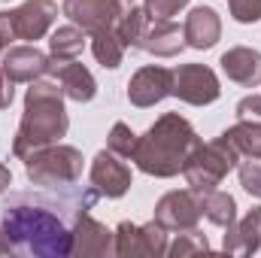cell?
Returning a JSON list of instances; mask_svg holds the SVG:
<instances>
[{
    "label": "cell",
    "mask_w": 261,
    "mask_h": 258,
    "mask_svg": "<svg viewBox=\"0 0 261 258\" xmlns=\"http://www.w3.org/2000/svg\"><path fill=\"white\" fill-rule=\"evenodd\" d=\"M100 194L94 189L64 197L61 203H55L52 197L43 194H12L0 213H3V228L15 246V252L34 258H64L73 249V225H67L64 207H79V210H91L94 200Z\"/></svg>",
    "instance_id": "1"
},
{
    "label": "cell",
    "mask_w": 261,
    "mask_h": 258,
    "mask_svg": "<svg viewBox=\"0 0 261 258\" xmlns=\"http://www.w3.org/2000/svg\"><path fill=\"white\" fill-rule=\"evenodd\" d=\"M200 143L203 140L197 137L195 125L186 116L164 113L161 119H155V125L146 128V134L137 137V146H134L130 161L146 176L170 179V176H179L182 173L186 161L192 158V152H195Z\"/></svg>",
    "instance_id": "2"
},
{
    "label": "cell",
    "mask_w": 261,
    "mask_h": 258,
    "mask_svg": "<svg viewBox=\"0 0 261 258\" xmlns=\"http://www.w3.org/2000/svg\"><path fill=\"white\" fill-rule=\"evenodd\" d=\"M70 131V119L64 110V91L58 79H34L31 88L24 91V113L12 140V155L28 158L34 149H43L49 143H61Z\"/></svg>",
    "instance_id": "3"
},
{
    "label": "cell",
    "mask_w": 261,
    "mask_h": 258,
    "mask_svg": "<svg viewBox=\"0 0 261 258\" xmlns=\"http://www.w3.org/2000/svg\"><path fill=\"white\" fill-rule=\"evenodd\" d=\"M85 158L76 146L49 143L43 149H34L24 158V173L40 189H70L82 179Z\"/></svg>",
    "instance_id": "4"
},
{
    "label": "cell",
    "mask_w": 261,
    "mask_h": 258,
    "mask_svg": "<svg viewBox=\"0 0 261 258\" xmlns=\"http://www.w3.org/2000/svg\"><path fill=\"white\" fill-rule=\"evenodd\" d=\"M240 158H243V155H240L237 146L228 140V134H219L216 140L200 143L195 152H192V158H189L186 167H182V176H186L189 189L206 194V192H213V189L222 186V179L240 164Z\"/></svg>",
    "instance_id": "5"
},
{
    "label": "cell",
    "mask_w": 261,
    "mask_h": 258,
    "mask_svg": "<svg viewBox=\"0 0 261 258\" xmlns=\"http://www.w3.org/2000/svg\"><path fill=\"white\" fill-rule=\"evenodd\" d=\"M61 9L85 34H94V31L116 28L134 9V0H64Z\"/></svg>",
    "instance_id": "6"
},
{
    "label": "cell",
    "mask_w": 261,
    "mask_h": 258,
    "mask_svg": "<svg viewBox=\"0 0 261 258\" xmlns=\"http://www.w3.org/2000/svg\"><path fill=\"white\" fill-rule=\"evenodd\" d=\"M173 97H179L182 104L192 107H210L222 97V85L219 76L213 73V67L206 64H179L173 70Z\"/></svg>",
    "instance_id": "7"
},
{
    "label": "cell",
    "mask_w": 261,
    "mask_h": 258,
    "mask_svg": "<svg viewBox=\"0 0 261 258\" xmlns=\"http://www.w3.org/2000/svg\"><path fill=\"white\" fill-rule=\"evenodd\" d=\"M116 255L119 258H161L167 255V231L152 219L146 225L122 222L116 228Z\"/></svg>",
    "instance_id": "8"
},
{
    "label": "cell",
    "mask_w": 261,
    "mask_h": 258,
    "mask_svg": "<svg viewBox=\"0 0 261 258\" xmlns=\"http://www.w3.org/2000/svg\"><path fill=\"white\" fill-rule=\"evenodd\" d=\"M203 216V194L195 189H176V192H167L158 203H155V222L170 234L176 231H189L197 228Z\"/></svg>",
    "instance_id": "9"
},
{
    "label": "cell",
    "mask_w": 261,
    "mask_h": 258,
    "mask_svg": "<svg viewBox=\"0 0 261 258\" xmlns=\"http://www.w3.org/2000/svg\"><path fill=\"white\" fill-rule=\"evenodd\" d=\"M88 179H91V189L100 194V197H125L128 189L134 186V176H130V167L110 149H100L94 158H91V170H88Z\"/></svg>",
    "instance_id": "10"
},
{
    "label": "cell",
    "mask_w": 261,
    "mask_h": 258,
    "mask_svg": "<svg viewBox=\"0 0 261 258\" xmlns=\"http://www.w3.org/2000/svg\"><path fill=\"white\" fill-rule=\"evenodd\" d=\"M170 88H173V70L161 64L140 67L128 82V100L140 110H149L164 97H170Z\"/></svg>",
    "instance_id": "11"
},
{
    "label": "cell",
    "mask_w": 261,
    "mask_h": 258,
    "mask_svg": "<svg viewBox=\"0 0 261 258\" xmlns=\"http://www.w3.org/2000/svg\"><path fill=\"white\" fill-rule=\"evenodd\" d=\"M9 15H12L15 37L28 40V43H37L52 31V24L58 18V3L55 0H24L21 6L9 9Z\"/></svg>",
    "instance_id": "12"
},
{
    "label": "cell",
    "mask_w": 261,
    "mask_h": 258,
    "mask_svg": "<svg viewBox=\"0 0 261 258\" xmlns=\"http://www.w3.org/2000/svg\"><path fill=\"white\" fill-rule=\"evenodd\" d=\"M70 255H116V231H110L103 222H97L88 213H79L73 219V249Z\"/></svg>",
    "instance_id": "13"
},
{
    "label": "cell",
    "mask_w": 261,
    "mask_h": 258,
    "mask_svg": "<svg viewBox=\"0 0 261 258\" xmlns=\"http://www.w3.org/2000/svg\"><path fill=\"white\" fill-rule=\"evenodd\" d=\"M0 67L9 73L12 82H34V79H43L49 76V67L52 58L46 52H40L37 46H9L0 58Z\"/></svg>",
    "instance_id": "14"
},
{
    "label": "cell",
    "mask_w": 261,
    "mask_h": 258,
    "mask_svg": "<svg viewBox=\"0 0 261 258\" xmlns=\"http://www.w3.org/2000/svg\"><path fill=\"white\" fill-rule=\"evenodd\" d=\"M140 49L149 52V55H155V58H173V55H179L186 49L182 28L173 18H152L149 15V24L143 31Z\"/></svg>",
    "instance_id": "15"
},
{
    "label": "cell",
    "mask_w": 261,
    "mask_h": 258,
    "mask_svg": "<svg viewBox=\"0 0 261 258\" xmlns=\"http://www.w3.org/2000/svg\"><path fill=\"white\" fill-rule=\"evenodd\" d=\"M49 73L58 79L64 97L76 100V104H88V100H94V94H97V82H94V76H91L88 67L79 64V58H76V61H52Z\"/></svg>",
    "instance_id": "16"
},
{
    "label": "cell",
    "mask_w": 261,
    "mask_h": 258,
    "mask_svg": "<svg viewBox=\"0 0 261 258\" xmlns=\"http://www.w3.org/2000/svg\"><path fill=\"white\" fill-rule=\"evenodd\" d=\"M222 249L228 255H255L261 252V207H252L243 219L225 228Z\"/></svg>",
    "instance_id": "17"
},
{
    "label": "cell",
    "mask_w": 261,
    "mask_h": 258,
    "mask_svg": "<svg viewBox=\"0 0 261 258\" xmlns=\"http://www.w3.org/2000/svg\"><path fill=\"white\" fill-rule=\"evenodd\" d=\"M182 37H186V46H192L197 52L213 49L222 40V18H219V12L210 9V6H195L186 15Z\"/></svg>",
    "instance_id": "18"
},
{
    "label": "cell",
    "mask_w": 261,
    "mask_h": 258,
    "mask_svg": "<svg viewBox=\"0 0 261 258\" xmlns=\"http://www.w3.org/2000/svg\"><path fill=\"white\" fill-rule=\"evenodd\" d=\"M222 73L243 85V88H255L261 85V52L258 49H249V46H234L222 55Z\"/></svg>",
    "instance_id": "19"
},
{
    "label": "cell",
    "mask_w": 261,
    "mask_h": 258,
    "mask_svg": "<svg viewBox=\"0 0 261 258\" xmlns=\"http://www.w3.org/2000/svg\"><path fill=\"white\" fill-rule=\"evenodd\" d=\"M85 40H88L85 31L70 21L64 28L52 31V37H49V58L52 61H76L82 55V49H85Z\"/></svg>",
    "instance_id": "20"
},
{
    "label": "cell",
    "mask_w": 261,
    "mask_h": 258,
    "mask_svg": "<svg viewBox=\"0 0 261 258\" xmlns=\"http://www.w3.org/2000/svg\"><path fill=\"white\" fill-rule=\"evenodd\" d=\"M91 52L97 58V64L107 67V70H116L125 61V43L119 40L116 28H107V31H94L91 34Z\"/></svg>",
    "instance_id": "21"
},
{
    "label": "cell",
    "mask_w": 261,
    "mask_h": 258,
    "mask_svg": "<svg viewBox=\"0 0 261 258\" xmlns=\"http://www.w3.org/2000/svg\"><path fill=\"white\" fill-rule=\"evenodd\" d=\"M203 216H206L213 225H219V228L234 225V222H237V200H234V194L219 192V189L206 192L203 194Z\"/></svg>",
    "instance_id": "22"
},
{
    "label": "cell",
    "mask_w": 261,
    "mask_h": 258,
    "mask_svg": "<svg viewBox=\"0 0 261 258\" xmlns=\"http://www.w3.org/2000/svg\"><path fill=\"white\" fill-rule=\"evenodd\" d=\"M228 140L237 146L240 155L246 158H261V125L258 122H237L225 131Z\"/></svg>",
    "instance_id": "23"
},
{
    "label": "cell",
    "mask_w": 261,
    "mask_h": 258,
    "mask_svg": "<svg viewBox=\"0 0 261 258\" xmlns=\"http://www.w3.org/2000/svg\"><path fill=\"white\" fill-rule=\"evenodd\" d=\"M146 24H149V12L134 3V9L116 24V34H119V40L125 43V49H140V40H143Z\"/></svg>",
    "instance_id": "24"
},
{
    "label": "cell",
    "mask_w": 261,
    "mask_h": 258,
    "mask_svg": "<svg viewBox=\"0 0 261 258\" xmlns=\"http://www.w3.org/2000/svg\"><path fill=\"white\" fill-rule=\"evenodd\" d=\"M200 252H210V240L197 228L176 231V240L167 243V255L170 258H189V255H200Z\"/></svg>",
    "instance_id": "25"
},
{
    "label": "cell",
    "mask_w": 261,
    "mask_h": 258,
    "mask_svg": "<svg viewBox=\"0 0 261 258\" xmlns=\"http://www.w3.org/2000/svg\"><path fill=\"white\" fill-rule=\"evenodd\" d=\"M134 146H137V134L125 125V122H116L110 137H107V149L116 152L119 158H130L134 155Z\"/></svg>",
    "instance_id": "26"
},
{
    "label": "cell",
    "mask_w": 261,
    "mask_h": 258,
    "mask_svg": "<svg viewBox=\"0 0 261 258\" xmlns=\"http://www.w3.org/2000/svg\"><path fill=\"white\" fill-rule=\"evenodd\" d=\"M237 176L243 192H249L252 197H261V158H249L237 164Z\"/></svg>",
    "instance_id": "27"
},
{
    "label": "cell",
    "mask_w": 261,
    "mask_h": 258,
    "mask_svg": "<svg viewBox=\"0 0 261 258\" xmlns=\"http://www.w3.org/2000/svg\"><path fill=\"white\" fill-rule=\"evenodd\" d=\"M231 18L240 24H255L261 21V0H228Z\"/></svg>",
    "instance_id": "28"
},
{
    "label": "cell",
    "mask_w": 261,
    "mask_h": 258,
    "mask_svg": "<svg viewBox=\"0 0 261 258\" xmlns=\"http://www.w3.org/2000/svg\"><path fill=\"white\" fill-rule=\"evenodd\" d=\"M189 6V0H143V9L152 18H173Z\"/></svg>",
    "instance_id": "29"
},
{
    "label": "cell",
    "mask_w": 261,
    "mask_h": 258,
    "mask_svg": "<svg viewBox=\"0 0 261 258\" xmlns=\"http://www.w3.org/2000/svg\"><path fill=\"white\" fill-rule=\"evenodd\" d=\"M234 113H237V122H258L261 125V94H246Z\"/></svg>",
    "instance_id": "30"
},
{
    "label": "cell",
    "mask_w": 261,
    "mask_h": 258,
    "mask_svg": "<svg viewBox=\"0 0 261 258\" xmlns=\"http://www.w3.org/2000/svg\"><path fill=\"white\" fill-rule=\"evenodd\" d=\"M15 100V82L9 79V73L0 67V110H6Z\"/></svg>",
    "instance_id": "31"
},
{
    "label": "cell",
    "mask_w": 261,
    "mask_h": 258,
    "mask_svg": "<svg viewBox=\"0 0 261 258\" xmlns=\"http://www.w3.org/2000/svg\"><path fill=\"white\" fill-rule=\"evenodd\" d=\"M12 40H18V37H15V28H12V15H9V12H0V43L9 49Z\"/></svg>",
    "instance_id": "32"
},
{
    "label": "cell",
    "mask_w": 261,
    "mask_h": 258,
    "mask_svg": "<svg viewBox=\"0 0 261 258\" xmlns=\"http://www.w3.org/2000/svg\"><path fill=\"white\" fill-rule=\"evenodd\" d=\"M0 255H15V246H12V240H9L3 225H0Z\"/></svg>",
    "instance_id": "33"
},
{
    "label": "cell",
    "mask_w": 261,
    "mask_h": 258,
    "mask_svg": "<svg viewBox=\"0 0 261 258\" xmlns=\"http://www.w3.org/2000/svg\"><path fill=\"white\" fill-rule=\"evenodd\" d=\"M9 186H12V173H9V167H6V164L0 161V194L6 192Z\"/></svg>",
    "instance_id": "34"
},
{
    "label": "cell",
    "mask_w": 261,
    "mask_h": 258,
    "mask_svg": "<svg viewBox=\"0 0 261 258\" xmlns=\"http://www.w3.org/2000/svg\"><path fill=\"white\" fill-rule=\"evenodd\" d=\"M3 52H6V46H3V43H0V58H3Z\"/></svg>",
    "instance_id": "35"
}]
</instances>
